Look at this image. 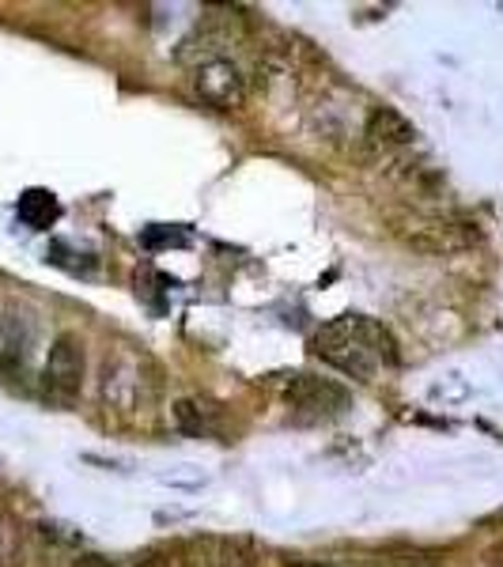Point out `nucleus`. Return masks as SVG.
Returning <instances> with one entry per match:
<instances>
[{
	"label": "nucleus",
	"mask_w": 503,
	"mask_h": 567,
	"mask_svg": "<svg viewBox=\"0 0 503 567\" xmlns=\"http://www.w3.org/2000/svg\"><path fill=\"white\" fill-rule=\"evenodd\" d=\"M34 326L20 315H0V363L4 368H20L31 352Z\"/></svg>",
	"instance_id": "obj_8"
},
{
	"label": "nucleus",
	"mask_w": 503,
	"mask_h": 567,
	"mask_svg": "<svg viewBox=\"0 0 503 567\" xmlns=\"http://www.w3.org/2000/svg\"><path fill=\"white\" fill-rule=\"evenodd\" d=\"M406 239H409V246H417V250H424V254H451L470 243L459 227L439 224V219H417V224H409Z\"/></svg>",
	"instance_id": "obj_7"
},
{
	"label": "nucleus",
	"mask_w": 503,
	"mask_h": 567,
	"mask_svg": "<svg viewBox=\"0 0 503 567\" xmlns=\"http://www.w3.org/2000/svg\"><path fill=\"white\" fill-rule=\"evenodd\" d=\"M84 371H88L84 341L76 333H61L50 344V355H45V371H42L45 390L58 393V398H76L80 386H84Z\"/></svg>",
	"instance_id": "obj_5"
},
{
	"label": "nucleus",
	"mask_w": 503,
	"mask_h": 567,
	"mask_svg": "<svg viewBox=\"0 0 503 567\" xmlns=\"http://www.w3.org/2000/svg\"><path fill=\"white\" fill-rule=\"evenodd\" d=\"M315 352L326 363H333L337 371L360 382H371L382 363L398 360L390 333L382 326H374L371 318H337V322L322 326L315 337Z\"/></svg>",
	"instance_id": "obj_1"
},
{
	"label": "nucleus",
	"mask_w": 503,
	"mask_h": 567,
	"mask_svg": "<svg viewBox=\"0 0 503 567\" xmlns=\"http://www.w3.org/2000/svg\"><path fill=\"white\" fill-rule=\"evenodd\" d=\"M291 413L304 424H315V420H333L349 409V393H345L337 382L329 379H315V374H299L296 382L285 390Z\"/></svg>",
	"instance_id": "obj_4"
},
{
	"label": "nucleus",
	"mask_w": 503,
	"mask_h": 567,
	"mask_svg": "<svg viewBox=\"0 0 503 567\" xmlns=\"http://www.w3.org/2000/svg\"><path fill=\"white\" fill-rule=\"evenodd\" d=\"M155 393H160V379H155L152 363L136 352H114L103 363V379H99V398L110 413L117 416H141L152 409Z\"/></svg>",
	"instance_id": "obj_2"
},
{
	"label": "nucleus",
	"mask_w": 503,
	"mask_h": 567,
	"mask_svg": "<svg viewBox=\"0 0 503 567\" xmlns=\"http://www.w3.org/2000/svg\"><path fill=\"white\" fill-rule=\"evenodd\" d=\"M363 136H368L371 148L394 152V148H406V144H413L417 141V130H413V122H409L406 114H398L394 106H374L371 117H368V130H363Z\"/></svg>",
	"instance_id": "obj_6"
},
{
	"label": "nucleus",
	"mask_w": 503,
	"mask_h": 567,
	"mask_svg": "<svg viewBox=\"0 0 503 567\" xmlns=\"http://www.w3.org/2000/svg\"><path fill=\"white\" fill-rule=\"evenodd\" d=\"M291 567H341V564H318V560H299V564H291Z\"/></svg>",
	"instance_id": "obj_9"
},
{
	"label": "nucleus",
	"mask_w": 503,
	"mask_h": 567,
	"mask_svg": "<svg viewBox=\"0 0 503 567\" xmlns=\"http://www.w3.org/2000/svg\"><path fill=\"white\" fill-rule=\"evenodd\" d=\"M189 84H194L201 103L216 110H239L246 106V95H250L243 69L232 58H219V53H208L189 69Z\"/></svg>",
	"instance_id": "obj_3"
}]
</instances>
